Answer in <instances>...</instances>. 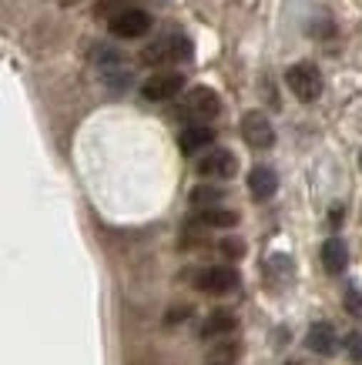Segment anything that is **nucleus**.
Masks as SVG:
<instances>
[{
    "label": "nucleus",
    "mask_w": 362,
    "mask_h": 365,
    "mask_svg": "<svg viewBox=\"0 0 362 365\" xmlns=\"http://www.w3.org/2000/svg\"><path fill=\"white\" fill-rule=\"evenodd\" d=\"M188 57H191V44H188L185 34H165L141 51V61L151 67H168L178 61H188Z\"/></svg>",
    "instance_id": "1"
},
{
    "label": "nucleus",
    "mask_w": 362,
    "mask_h": 365,
    "mask_svg": "<svg viewBox=\"0 0 362 365\" xmlns=\"http://www.w3.org/2000/svg\"><path fill=\"white\" fill-rule=\"evenodd\" d=\"M286 84L288 91L296 94L298 101H306V104H312V101L322 94V71H318L316 64H308V61H298V64H292L286 71Z\"/></svg>",
    "instance_id": "2"
},
{
    "label": "nucleus",
    "mask_w": 362,
    "mask_h": 365,
    "mask_svg": "<svg viewBox=\"0 0 362 365\" xmlns=\"http://www.w3.org/2000/svg\"><path fill=\"white\" fill-rule=\"evenodd\" d=\"M108 31L114 37H124V41H134V37H144L151 31V14L141 11V7H121L118 14H111Z\"/></svg>",
    "instance_id": "3"
},
{
    "label": "nucleus",
    "mask_w": 362,
    "mask_h": 365,
    "mask_svg": "<svg viewBox=\"0 0 362 365\" xmlns=\"http://www.w3.org/2000/svg\"><path fill=\"white\" fill-rule=\"evenodd\" d=\"M221 111V101L218 94L211 88H195L188 91L185 98H181V118H191V121H211V118H218Z\"/></svg>",
    "instance_id": "4"
},
{
    "label": "nucleus",
    "mask_w": 362,
    "mask_h": 365,
    "mask_svg": "<svg viewBox=\"0 0 362 365\" xmlns=\"http://www.w3.org/2000/svg\"><path fill=\"white\" fill-rule=\"evenodd\" d=\"M185 88V78L178 71H158L141 84V98L144 101H171L181 94Z\"/></svg>",
    "instance_id": "5"
},
{
    "label": "nucleus",
    "mask_w": 362,
    "mask_h": 365,
    "mask_svg": "<svg viewBox=\"0 0 362 365\" xmlns=\"http://www.w3.org/2000/svg\"><path fill=\"white\" fill-rule=\"evenodd\" d=\"M238 272L228 265H218V268H205V272H198V282L195 285L205 292V295H228L238 288Z\"/></svg>",
    "instance_id": "6"
},
{
    "label": "nucleus",
    "mask_w": 362,
    "mask_h": 365,
    "mask_svg": "<svg viewBox=\"0 0 362 365\" xmlns=\"http://www.w3.org/2000/svg\"><path fill=\"white\" fill-rule=\"evenodd\" d=\"M235 171H238V158L231 151H225V148H211L198 161V175L201 178H218L221 181V178H231Z\"/></svg>",
    "instance_id": "7"
},
{
    "label": "nucleus",
    "mask_w": 362,
    "mask_h": 365,
    "mask_svg": "<svg viewBox=\"0 0 362 365\" xmlns=\"http://www.w3.org/2000/svg\"><path fill=\"white\" fill-rule=\"evenodd\" d=\"M241 138L252 144V148H262L265 151V148H272L275 144V128L262 111H248L245 118H241Z\"/></svg>",
    "instance_id": "8"
},
{
    "label": "nucleus",
    "mask_w": 362,
    "mask_h": 365,
    "mask_svg": "<svg viewBox=\"0 0 362 365\" xmlns=\"http://www.w3.org/2000/svg\"><path fill=\"white\" fill-rule=\"evenodd\" d=\"M248 191H252L255 201H268L278 191V175L268 165H255L252 175H248Z\"/></svg>",
    "instance_id": "9"
},
{
    "label": "nucleus",
    "mask_w": 362,
    "mask_h": 365,
    "mask_svg": "<svg viewBox=\"0 0 362 365\" xmlns=\"http://www.w3.org/2000/svg\"><path fill=\"white\" fill-rule=\"evenodd\" d=\"M215 141V131H211L208 124H191V128H185L181 131V138H178V148H181V155H198V151H205L208 144Z\"/></svg>",
    "instance_id": "10"
},
{
    "label": "nucleus",
    "mask_w": 362,
    "mask_h": 365,
    "mask_svg": "<svg viewBox=\"0 0 362 365\" xmlns=\"http://www.w3.org/2000/svg\"><path fill=\"white\" fill-rule=\"evenodd\" d=\"M336 342H339V335H336V329H332L329 322H316V325L308 329L306 345L316 355H332L336 352Z\"/></svg>",
    "instance_id": "11"
},
{
    "label": "nucleus",
    "mask_w": 362,
    "mask_h": 365,
    "mask_svg": "<svg viewBox=\"0 0 362 365\" xmlns=\"http://www.w3.org/2000/svg\"><path fill=\"white\" fill-rule=\"evenodd\" d=\"M349 265V252H346V242L342 238H329V242L322 245V268L329 272V275H342Z\"/></svg>",
    "instance_id": "12"
},
{
    "label": "nucleus",
    "mask_w": 362,
    "mask_h": 365,
    "mask_svg": "<svg viewBox=\"0 0 362 365\" xmlns=\"http://www.w3.org/2000/svg\"><path fill=\"white\" fill-rule=\"evenodd\" d=\"M195 225H201V228H235V225H238V215H235V211H225V208H205L195 218Z\"/></svg>",
    "instance_id": "13"
},
{
    "label": "nucleus",
    "mask_w": 362,
    "mask_h": 365,
    "mask_svg": "<svg viewBox=\"0 0 362 365\" xmlns=\"http://www.w3.org/2000/svg\"><path fill=\"white\" fill-rule=\"evenodd\" d=\"M235 329V315L231 312H211L205 325H201V335L205 339H215V335H228Z\"/></svg>",
    "instance_id": "14"
},
{
    "label": "nucleus",
    "mask_w": 362,
    "mask_h": 365,
    "mask_svg": "<svg viewBox=\"0 0 362 365\" xmlns=\"http://www.w3.org/2000/svg\"><path fill=\"white\" fill-rule=\"evenodd\" d=\"M221 198H225V191L211 188V185H198V188L191 191V205H195V208H215Z\"/></svg>",
    "instance_id": "15"
},
{
    "label": "nucleus",
    "mask_w": 362,
    "mask_h": 365,
    "mask_svg": "<svg viewBox=\"0 0 362 365\" xmlns=\"http://www.w3.org/2000/svg\"><path fill=\"white\" fill-rule=\"evenodd\" d=\"M218 248L225 258H231V262H238L241 255H245V242H241V238H221Z\"/></svg>",
    "instance_id": "16"
},
{
    "label": "nucleus",
    "mask_w": 362,
    "mask_h": 365,
    "mask_svg": "<svg viewBox=\"0 0 362 365\" xmlns=\"http://www.w3.org/2000/svg\"><path fill=\"white\" fill-rule=\"evenodd\" d=\"M346 349H349L352 362H359V365H362V332H352L349 339H346Z\"/></svg>",
    "instance_id": "17"
},
{
    "label": "nucleus",
    "mask_w": 362,
    "mask_h": 365,
    "mask_svg": "<svg viewBox=\"0 0 362 365\" xmlns=\"http://www.w3.org/2000/svg\"><path fill=\"white\" fill-rule=\"evenodd\" d=\"M346 309H349V315H356V319L362 315V299H359V292H356V288L346 292Z\"/></svg>",
    "instance_id": "18"
},
{
    "label": "nucleus",
    "mask_w": 362,
    "mask_h": 365,
    "mask_svg": "<svg viewBox=\"0 0 362 365\" xmlns=\"http://www.w3.org/2000/svg\"><path fill=\"white\" fill-rule=\"evenodd\" d=\"M188 315H191V309H188V305H178L175 312H168V322H181V319H188Z\"/></svg>",
    "instance_id": "19"
},
{
    "label": "nucleus",
    "mask_w": 362,
    "mask_h": 365,
    "mask_svg": "<svg viewBox=\"0 0 362 365\" xmlns=\"http://www.w3.org/2000/svg\"><path fill=\"white\" fill-rule=\"evenodd\" d=\"M359 168H362V155H359Z\"/></svg>",
    "instance_id": "20"
}]
</instances>
